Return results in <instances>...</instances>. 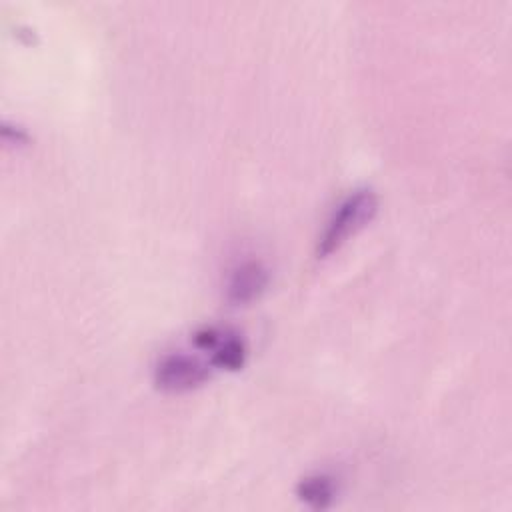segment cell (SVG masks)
<instances>
[{
  "label": "cell",
  "instance_id": "1",
  "mask_svg": "<svg viewBox=\"0 0 512 512\" xmlns=\"http://www.w3.org/2000/svg\"><path fill=\"white\" fill-rule=\"evenodd\" d=\"M378 198L370 188H358L350 192L330 214L322 234L318 236L316 254L326 258L346 244L360 228H364L376 214Z\"/></svg>",
  "mask_w": 512,
  "mask_h": 512
},
{
  "label": "cell",
  "instance_id": "2",
  "mask_svg": "<svg viewBox=\"0 0 512 512\" xmlns=\"http://www.w3.org/2000/svg\"><path fill=\"white\" fill-rule=\"evenodd\" d=\"M210 376L208 366L188 354L172 352L160 358L154 368V384L164 392H188L202 386Z\"/></svg>",
  "mask_w": 512,
  "mask_h": 512
},
{
  "label": "cell",
  "instance_id": "3",
  "mask_svg": "<svg viewBox=\"0 0 512 512\" xmlns=\"http://www.w3.org/2000/svg\"><path fill=\"white\" fill-rule=\"evenodd\" d=\"M192 342L210 352V362L216 368L224 370H238L244 366L246 360V342L240 334L218 328V326H204L194 336Z\"/></svg>",
  "mask_w": 512,
  "mask_h": 512
},
{
  "label": "cell",
  "instance_id": "4",
  "mask_svg": "<svg viewBox=\"0 0 512 512\" xmlns=\"http://www.w3.org/2000/svg\"><path fill=\"white\" fill-rule=\"evenodd\" d=\"M266 284H268V270L262 262L258 260L242 262L240 266L234 268L228 280L226 298L232 304H248L264 292Z\"/></svg>",
  "mask_w": 512,
  "mask_h": 512
},
{
  "label": "cell",
  "instance_id": "5",
  "mask_svg": "<svg viewBox=\"0 0 512 512\" xmlns=\"http://www.w3.org/2000/svg\"><path fill=\"white\" fill-rule=\"evenodd\" d=\"M336 482L330 474L314 472L304 476L296 486V496L300 502H304L308 508L324 510L336 500Z\"/></svg>",
  "mask_w": 512,
  "mask_h": 512
}]
</instances>
